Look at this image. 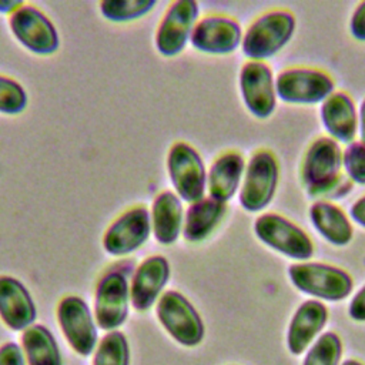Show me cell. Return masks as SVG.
Wrapping results in <instances>:
<instances>
[{
	"label": "cell",
	"instance_id": "cell-28",
	"mask_svg": "<svg viewBox=\"0 0 365 365\" xmlns=\"http://www.w3.org/2000/svg\"><path fill=\"white\" fill-rule=\"evenodd\" d=\"M29 96L24 87L14 78L0 74V113L16 115L26 110Z\"/></svg>",
	"mask_w": 365,
	"mask_h": 365
},
{
	"label": "cell",
	"instance_id": "cell-4",
	"mask_svg": "<svg viewBox=\"0 0 365 365\" xmlns=\"http://www.w3.org/2000/svg\"><path fill=\"white\" fill-rule=\"evenodd\" d=\"M279 181V164L274 153L261 148L248 160L240 188V204L248 212H259L272 201Z\"/></svg>",
	"mask_w": 365,
	"mask_h": 365
},
{
	"label": "cell",
	"instance_id": "cell-19",
	"mask_svg": "<svg viewBox=\"0 0 365 365\" xmlns=\"http://www.w3.org/2000/svg\"><path fill=\"white\" fill-rule=\"evenodd\" d=\"M328 308L318 299L304 301L294 312L287 332V346L292 355L302 354L324 329Z\"/></svg>",
	"mask_w": 365,
	"mask_h": 365
},
{
	"label": "cell",
	"instance_id": "cell-25",
	"mask_svg": "<svg viewBox=\"0 0 365 365\" xmlns=\"http://www.w3.org/2000/svg\"><path fill=\"white\" fill-rule=\"evenodd\" d=\"M155 6V0H103L98 9L104 19L114 23H124L148 14Z\"/></svg>",
	"mask_w": 365,
	"mask_h": 365
},
{
	"label": "cell",
	"instance_id": "cell-17",
	"mask_svg": "<svg viewBox=\"0 0 365 365\" xmlns=\"http://www.w3.org/2000/svg\"><path fill=\"white\" fill-rule=\"evenodd\" d=\"M0 318L11 331H24L37 318L31 294L21 281L10 275H0Z\"/></svg>",
	"mask_w": 365,
	"mask_h": 365
},
{
	"label": "cell",
	"instance_id": "cell-29",
	"mask_svg": "<svg viewBox=\"0 0 365 365\" xmlns=\"http://www.w3.org/2000/svg\"><path fill=\"white\" fill-rule=\"evenodd\" d=\"M342 168L354 184L365 185V144L361 140L352 141L344 148Z\"/></svg>",
	"mask_w": 365,
	"mask_h": 365
},
{
	"label": "cell",
	"instance_id": "cell-16",
	"mask_svg": "<svg viewBox=\"0 0 365 365\" xmlns=\"http://www.w3.org/2000/svg\"><path fill=\"white\" fill-rule=\"evenodd\" d=\"M171 275L170 262L163 255H151L145 258L134 271L130 297L131 305L137 311L150 309L163 295Z\"/></svg>",
	"mask_w": 365,
	"mask_h": 365
},
{
	"label": "cell",
	"instance_id": "cell-10",
	"mask_svg": "<svg viewBox=\"0 0 365 365\" xmlns=\"http://www.w3.org/2000/svg\"><path fill=\"white\" fill-rule=\"evenodd\" d=\"M151 217L144 205H135L118 215L104 231L103 248L113 257H124L140 250L150 238Z\"/></svg>",
	"mask_w": 365,
	"mask_h": 365
},
{
	"label": "cell",
	"instance_id": "cell-8",
	"mask_svg": "<svg viewBox=\"0 0 365 365\" xmlns=\"http://www.w3.org/2000/svg\"><path fill=\"white\" fill-rule=\"evenodd\" d=\"M9 27L14 38L27 50L50 56L60 47V36L54 23L36 6L24 3L9 16Z\"/></svg>",
	"mask_w": 365,
	"mask_h": 365
},
{
	"label": "cell",
	"instance_id": "cell-34",
	"mask_svg": "<svg viewBox=\"0 0 365 365\" xmlns=\"http://www.w3.org/2000/svg\"><path fill=\"white\" fill-rule=\"evenodd\" d=\"M24 3L21 0H0V13L1 14H11Z\"/></svg>",
	"mask_w": 365,
	"mask_h": 365
},
{
	"label": "cell",
	"instance_id": "cell-1",
	"mask_svg": "<svg viewBox=\"0 0 365 365\" xmlns=\"http://www.w3.org/2000/svg\"><path fill=\"white\" fill-rule=\"evenodd\" d=\"M299 177L307 194L319 200H339L354 188V182L342 173V148L331 137H318L308 145Z\"/></svg>",
	"mask_w": 365,
	"mask_h": 365
},
{
	"label": "cell",
	"instance_id": "cell-27",
	"mask_svg": "<svg viewBox=\"0 0 365 365\" xmlns=\"http://www.w3.org/2000/svg\"><path fill=\"white\" fill-rule=\"evenodd\" d=\"M342 355V342L332 332H324L308 349L302 365H339Z\"/></svg>",
	"mask_w": 365,
	"mask_h": 365
},
{
	"label": "cell",
	"instance_id": "cell-7",
	"mask_svg": "<svg viewBox=\"0 0 365 365\" xmlns=\"http://www.w3.org/2000/svg\"><path fill=\"white\" fill-rule=\"evenodd\" d=\"M275 91L277 97L288 104H318L335 91V83L324 70L289 67L277 74Z\"/></svg>",
	"mask_w": 365,
	"mask_h": 365
},
{
	"label": "cell",
	"instance_id": "cell-24",
	"mask_svg": "<svg viewBox=\"0 0 365 365\" xmlns=\"http://www.w3.org/2000/svg\"><path fill=\"white\" fill-rule=\"evenodd\" d=\"M21 348L29 365H63L56 338L44 325L34 324L24 329Z\"/></svg>",
	"mask_w": 365,
	"mask_h": 365
},
{
	"label": "cell",
	"instance_id": "cell-30",
	"mask_svg": "<svg viewBox=\"0 0 365 365\" xmlns=\"http://www.w3.org/2000/svg\"><path fill=\"white\" fill-rule=\"evenodd\" d=\"M0 365H26V355L16 342H6L0 346Z\"/></svg>",
	"mask_w": 365,
	"mask_h": 365
},
{
	"label": "cell",
	"instance_id": "cell-32",
	"mask_svg": "<svg viewBox=\"0 0 365 365\" xmlns=\"http://www.w3.org/2000/svg\"><path fill=\"white\" fill-rule=\"evenodd\" d=\"M348 314L354 321L365 322V285L352 297L348 307Z\"/></svg>",
	"mask_w": 365,
	"mask_h": 365
},
{
	"label": "cell",
	"instance_id": "cell-21",
	"mask_svg": "<svg viewBox=\"0 0 365 365\" xmlns=\"http://www.w3.org/2000/svg\"><path fill=\"white\" fill-rule=\"evenodd\" d=\"M182 200L170 190L155 195L151 204V230L157 242L163 245L174 244L182 234L184 227Z\"/></svg>",
	"mask_w": 365,
	"mask_h": 365
},
{
	"label": "cell",
	"instance_id": "cell-12",
	"mask_svg": "<svg viewBox=\"0 0 365 365\" xmlns=\"http://www.w3.org/2000/svg\"><path fill=\"white\" fill-rule=\"evenodd\" d=\"M200 6L194 0L173 1L155 30V48L164 57L178 56L188 44L198 21Z\"/></svg>",
	"mask_w": 365,
	"mask_h": 365
},
{
	"label": "cell",
	"instance_id": "cell-14",
	"mask_svg": "<svg viewBox=\"0 0 365 365\" xmlns=\"http://www.w3.org/2000/svg\"><path fill=\"white\" fill-rule=\"evenodd\" d=\"M240 93L247 110L257 118H268L277 107L275 80L265 61L248 60L240 70Z\"/></svg>",
	"mask_w": 365,
	"mask_h": 365
},
{
	"label": "cell",
	"instance_id": "cell-35",
	"mask_svg": "<svg viewBox=\"0 0 365 365\" xmlns=\"http://www.w3.org/2000/svg\"><path fill=\"white\" fill-rule=\"evenodd\" d=\"M358 131H359L361 141L365 144V98L362 100L358 110Z\"/></svg>",
	"mask_w": 365,
	"mask_h": 365
},
{
	"label": "cell",
	"instance_id": "cell-3",
	"mask_svg": "<svg viewBox=\"0 0 365 365\" xmlns=\"http://www.w3.org/2000/svg\"><path fill=\"white\" fill-rule=\"evenodd\" d=\"M288 277L297 289L318 301H342L354 287V281L345 269L318 261L291 264Z\"/></svg>",
	"mask_w": 365,
	"mask_h": 365
},
{
	"label": "cell",
	"instance_id": "cell-23",
	"mask_svg": "<svg viewBox=\"0 0 365 365\" xmlns=\"http://www.w3.org/2000/svg\"><path fill=\"white\" fill-rule=\"evenodd\" d=\"M227 210V202L211 197H204L190 204L184 215L182 238L191 244L205 241L222 222Z\"/></svg>",
	"mask_w": 365,
	"mask_h": 365
},
{
	"label": "cell",
	"instance_id": "cell-18",
	"mask_svg": "<svg viewBox=\"0 0 365 365\" xmlns=\"http://www.w3.org/2000/svg\"><path fill=\"white\" fill-rule=\"evenodd\" d=\"M319 117L324 128L336 143L349 144L358 133V111L345 91H334L321 103Z\"/></svg>",
	"mask_w": 365,
	"mask_h": 365
},
{
	"label": "cell",
	"instance_id": "cell-33",
	"mask_svg": "<svg viewBox=\"0 0 365 365\" xmlns=\"http://www.w3.org/2000/svg\"><path fill=\"white\" fill-rule=\"evenodd\" d=\"M349 218L358 224L359 227L365 228V195L359 197L349 208Z\"/></svg>",
	"mask_w": 365,
	"mask_h": 365
},
{
	"label": "cell",
	"instance_id": "cell-5",
	"mask_svg": "<svg viewBox=\"0 0 365 365\" xmlns=\"http://www.w3.org/2000/svg\"><path fill=\"white\" fill-rule=\"evenodd\" d=\"M254 232L262 244L294 261L304 262L314 255L315 248L309 235L281 214L258 215L254 221Z\"/></svg>",
	"mask_w": 365,
	"mask_h": 365
},
{
	"label": "cell",
	"instance_id": "cell-36",
	"mask_svg": "<svg viewBox=\"0 0 365 365\" xmlns=\"http://www.w3.org/2000/svg\"><path fill=\"white\" fill-rule=\"evenodd\" d=\"M342 365H364V364L356 361V359H346V361L342 362Z\"/></svg>",
	"mask_w": 365,
	"mask_h": 365
},
{
	"label": "cell",
	"instance_id": "cell-6",
	"mask_svg": "<svg viewBox=\"0 0 365 365\" xmlns=\"http://www.w3.org/2000/svg\"><path fill=\"white\" fill-rule=\"evenodd\" d=\"M167 171L175 194L192 204L205 197L207 173L200 153L185 141L174 143L167 154Z\"/></svg>",
	"mask_w": 365,
	"mask_h": 365
},
{
	"label": "cell",
	"instance_id": "cell-15",
	"mask_svg": "<svg viewBox=\"0 0 365 365\" xmlns=\"http://www.w3.org/2000/svg\"><path fill=\"white\" fill-rule=\"evenodd\" d=\"M242 29L240 23L224 14H207L198 19L190 43L202 53L230 54L242 43Z\"/></svg>",
	"mask_w": 365,
	"mask_h": 365
},
{
	"label": "cell",
	"instance_id": "cell-20",
	"mask_svg": "<svg viewBox=\"0 0 365 365\" xmlns=\"http://www.w3.org/2000/svg\"><path fill=\"white\" fill-rule=\"evenodd\" d=\"M245 167L241 153L231 150L220 154L207 173L208 197L221 202L230 201L241 188Z\"/></svg>",
	"mask_w": 365,
	"mask_h": 365
},
{
	"label": "cell",
	"instance_id": "cell-22",
	"mask_svg": "<svg viewBox=\"0 0 365 365\" xmlns=\"http://www.w3.org/2000/svg\"><path fill=\"white\" fill-rule=\"evenodd\" d=\"M309 220L317 232L332 245L344 247L349 244L354 237L349 215L332 201H314L309 207Z\"/></svg>",
	"mask_w": 365,
	"mask_h": 365
},
{
	"label": "cell",
	"instance_id": "cell-13",
	"mask_svg": "<svg viewBox=\"0 0 365 365\" xmlns=\"http://www.w3.org/2000/svg\"><path fill=\"white\" fill-rule=\"evenodd\" d=\"M58 325L70 344L80 355H90L97 345V322L88 304L77 297H64L57 307Z\"/></svg>",
	"mask_w": 365,
	"mask_h": 365
},
{
	"label": "cell",
	"instance_id": "cell-26",
	"mask_svg": "<svg viewBox=\"0 0 365 365\" xmlns=\"http://www.w3.org/2000/svg\"><path fill=\"white\" fill-rule=\"evenodd\" d=\"M94 365H130V348L125 335L120 331H110L94 355Z\"/></svg>",
	"mask_w": 365,
	"mask_h": 365
},
{
	"label": "cell",
	"instance_id": "cell-11",
	"mask_svg": "<svg viewBox=\"0 0 365 365\" xmlns=\"http://www.w3.org/2000/svg\"><path fill=\"white\" fill-rule=\"evenodd\" d=\"M130 301L127 274L121 269L106 272L96 288L94 318L97 325L104 331H115L120 328L128 317Z\"/></svg>",
	"mask_w": 365,
	"mask_h": 365
},
{
	"label": "cell",
	"instance_id": "cell-31",
	"mask_svg": "<svg viewBox=\"0 0 365 365\" xmlns=\"http://www.w3.org/2000/svg\"><path fill=\"white\" fill-rule=\"evenodd\" d=\"M351 36L359 41H365V1H361L349 20Z\"/></svg>",
	"mask_w": 365,
	"mask_h": 365
},
{
	"label": "cell",
	"instance_id": "cell-9",
	"mask_svg": "<svg viewBox=\"0 0 365 365\" xmlns=\"http://www.w3.org/2000/svg\"><path fill=\"white\" fill-rule=\"evenodd\" d=\"M157 317L181 345L195 346L204 338V322L194 305L178 291H167L157 301Z\"/></svg>",
	"mask_w": 365,
	"mask_h": 365
},
{
	"label": "cell",
	"instance_id": "cell-2",
	"mask_svg": "<svg viewBox=\"0 0 365 365\" xmlns=\"http://www.w3.org/2000/svg\"><path fill=\"white\" fill-rule=\"evenodd\" d=\"M294 31L295 17L291 11L282 9L265 11L247 27L241 50L250 60L264 61L282 50Z\"/></svg>",
	"mask_w": 365,
	"mask_h": 365
}]
</instances>
